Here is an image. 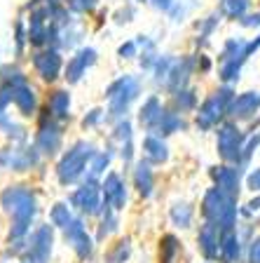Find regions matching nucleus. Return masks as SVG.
Segmentation results:
<instances>
[{"mask_svg": "<svg viewBox=\"0 0 260 263\" xmlns=\"http://www.w3.org/2000/svg\"><path fill=\"white\" fill-rule=\"evenodd\" d=\"M234 197H230L225 191L221 188H211V191L204 195V202H202V214L209 223L218 226L221 233H230L237 226V207H234Z\"/></svg>", "mask_w": 260, "mask_h": 263, "instance_id": "obj_1", "label": "nucleus"}, {"mask_svg": "<svg viewBox=\"0 0 260 263\" xmlns=\"http://www.w3.org/2000/svg\"><path fill=\"white\" fill-rule=\"evenodd\" d=\"M98 151L89 141H77L73 143L68 151L64 153V158L56 164V176H59L61 186H73L82 176L87 174V164L94 160Z\"/></svg>", "mask_w": 260, "mask_h": 263, "instance_id": "obj_2", "label": "nucleus"}, {"mask_svg": "<svg viewBox=\"0 0 260 263\" xmlns=\"http://www.w3.org/2000/svg\"><path fill=\"white\" fill-rule=\"evenodd\" d=\"M138 92H141V85L131 76H122L115 82H110L108 89H106V97L110 101V108H108L110 118H119L122 120V115H127L131 101L138 97Z\"/></svg>", "mask_w": 260, "mask_h": 263, "instance_id": "obj_3", "label": "nucleus"}, {"mask_svg": "<svg viewBox=\"0 0 260 263\" xmlns=\"http://www.w3.org/2000/svg\"><path fill=\"white\" fill-rule=\"evenodd\" d=\"M232 87H223L218 89L213 97H209L204 104L199 106V113H197V127L199 129H211L221 122L223 115H228V108L232 104Z\"/></svg>", "mask_w": 260, "mask_h": 263, "instance_id": "obj_4", "label": "nucleus"}, {"mask_svg": "<svg viewBox=\"0 0 260 263\" xmlns=\"http://www.w3.org/2000/svg\"><path fill=\"white\" fill-rule=\"evenodd\" d=\"M218 153L225 162H242L244 160V134L237 125L225 122L218 127Z\"/></svg>", "mask_w": 260, "mask_h": 263, "instance_id": "obj_5", "label": "nucleus"}, {"mask_svg": "<svg viewBox=\"0 0 260 263\" xmlns=\"http://www.w3.org/2000/svg\"><path fill=\"white\" fill-rule=\"evenodd\" d=\"M52 245H54V226H40L31 233L26 242V261L28 263H49L52 256Z\"/></svg>", "mask_w": 260, "mask_h": 263, "instance_id": "obj_6", "label": "nucleus"}, {"mask_svg": "<svg viewBox=\"0 0 260 263\" xmlns=\"http://www.w3.org/2000/svg\"><path fill=\"white\" fill-rule=\"evenodd\" d=\"M35 146L43 155H56L61 151V129L56 125V118L52 115L49 106L45 108V113L40 115V132L35 137Z\"/></svg>", "mask_w": 260, "mask_h": 263, "instance_id": "obj_7", "label": "nucleus"}, {"mask_svg": "<svg viewBox=\"0 0 260 263\" xmlns=\"http://www.w3.org/2000/svg\"><path fill=\"white\" fill-rule=\"evenodd\" d=\"M71 204L75 209H80L82 214H87V216L101 214L103 212L101 186H98L96 181H92V179H85V183H82V186L71 195Z\"/></svg>", "mask_w": 260, "mask_h": 263, "instance_id": "obj_8", "label": "nucleus"}, {"mask_svg": "<svg viewBox=\"0 0 260 263\" xmlns=\"http://www.w3.org/2000/svg\"><path fill=\"white\" fill-rule=\"evenodd\" d=\"M40 162L38 146H24V148H5L0 151V167L12 172H26Z\"/></svg>", "mask_w": 260, "mask_h": 263, "instance_id": "obj_9", "label": "nucleus"}, {"mask_svg": "<svg viewBox=\"0 0 260 263\" xmlns=\"http://www.w3.org/2000/svg\"><path fill=\"white\" fill-rule=\"evenodd\" d=\"M101 193H103V207H113L115 212H122L127 204V186L122 176L117 172H108L106 179L101 183Z\"/></svg>", "mask_w": 260, "mask_h": 263, "instance_id": "obj_10", "label": "nucleus"}, {"mask_svg": "<svg viewBox=\"0 0 260 263\" xmlns=\"http://www.w3.org/2000/svg\"><path fill=\"white\" fill-rule=\"evenodd\" d=\"M64 237L66 242L73 247V252L77 254L80 258H89L94 252V242L92 237L87 235V228L82 223V219H73L68 228H64Z\"/></svg>", "mask_w": 260, "mask_h": 263, "instance_id": "obj_11", "label": "nucleus"}, {"mask_svg": "<svg viewBox=\"0 0 260 263\" xmlns=\"http://www.w3.org/2000/svg\"><path fill=\"white\" fill-rule=\"evenodd\" d=\"M33 66H35V71H38V76L43 78V80L54 82L56 78H59V73H61L64 61H61L59 49L49 47V49H45V52L33 54Z\"/></svg>", "mask_w": 260, "mask_h": 263, "instance_id": "obj_12", "label": "nucleus"}, {"mask_svg": "<svg viewBox=\"0 0 260 263\" xmlns=\"http://www.w3.org/2000/svg\"><path fill=\"white\" fill-rule=\"evenodd\" d=\"M35 193L26 186H7L5 191L0 193V204L7 214H14L16 209L28 207V204H35Z\"/></svg>", "mask_w": 260, "mask_h": 263, "instance_id": "obj_13", "label": "nucleus"}, {"mask_svg": "<svg viewBox=\"0 0 260 263\" xmlns=\"http://www.w3.org/2000/svg\"><path fill=\"white\" fill-rule=\"evenodd\" d=\"M49 7H38L31 12V22H28V43L33 47H43L47 45V33H49Z\"/></svg>", "mask_w": 260, "mask_h": 263, "instance_id": "obj_14", "label": "nucleus"}, {"mask_svg": "<svg viewBox=\"0 0 260 263\" xmlns=\"http://www.w3.org/2000/svg\"><path fill=\"white\" fill-rule=\"evenodd\" d=\"M94 64H96V49L82 47L75 57H71V61H68V66H66V76L64 78L71 82V85H75V82H80V78L85 76L87 68L94 66Z\"/></svg>", "mask_w": 260, "mask_h": 263, "instance_id": "obj_15", "label": "nucleus"}, {"mask_svg": "<svg viewBox=\"0 0 260 263\" xmlns=\"http://www.w3.org/2000/svg\"><path fill=\"white\" fill-rule=\"evenodd\" d=\"M258 110H260V92H244L232 99L228 115H232L237 120H249Z\"/></svg>", "mask_w": 260, "mask_h": 263, "instance_id": "obj_16", "label": "nucleus"}, {"mask_svg": "<svg viewBox=\"0 0 260 263\" xmlns=\"http://www.w3.org/2000/svg\"><path fill=\"white\" fill-rule=\"evenodd\" d=\"M221 235H223L221 228L209 223V221L199 228V237H197V240H199V249L209 261H216V258L221 256Z\"/></svg>", "mask_w": 260, "mask_h": 263, "instance_id": "obj_17", "label": "nucleus"}, {"mask_svg": "<svg viewBox=\"0 0 260 263\" xmlns=\"http://www.w3.org/2000/svg\"><path fill=\"white\" fill-rule=\"evenodd\" d=\"M211 176L216 179V186L221 188V191H225L230 197L237 200V195H239V176H242L239 167H213Z\"/></svg>", "mask_w": 260, "mask_h": 263, "instance_id": "obj_18", "label": "nucleus"}, {"mask_svg": "<svg viewBox=\"0 0 260 263\" xmlns=\"http://www.w3.org/2000/svg\"><path fill=\"white\" fill-rule=\"evenodd\" d=\"M192 68H195V61L190 59V57L176 59V61H173V66H171V73H169V78H167V87L171 89V92L185 89V85H188V78H190V73H192Z\"/></svg>", "mask_w": 260, "mask_h": 263, "instance_id": "obj_19", "label": "nucleus"}, {"mask_svg": "<svg viewBox=\"0 0 260 263\" xmlns=\"http://www.w3.org/2000/svg\"><path fill=\"white\" fill-rule=\"evenodd\" d=\"M134 188L138 191L141 197L152 195V188H155V174H152L148 160H138V162L134 164Z\"/></svg>", "mask_w": 260, "mask_h": 263, "instance_id": "obj_20", "label": "nucleus"}, {"mask_svg": "<svg viewBox=\"0 0 260 263\" xmlns=\"http://www.w3.org/2000/svg\"><path fill=\"white\" fill-rule=\"evenodd\" d=\"M12 101H14V106L19 108V113L22 115H26V118L35 115V108H38V97H35V92H33V87L28 85V82L16 85Z\"/></svg>", "mask_w": 260, "mask_h": 263, "instance_id": "obj_21", "label": "nucleus"}, {"mask_svg": "<svg viewBox=\"0 0 260 263\" xmlns=\"http://www.w3.org/2000/svg\"><path fill=\"white\" fill-rule=\"evenodd\" d=\"M183 127H185V122L178 113H173V110H169V108H162V113H159V118L155 120V125L150 127V132L157 134V137H169V134L183 129Z\"/></svg>", "mask_w": 260, "mask_h": 263, "instance_id": "obj_22", "label": "nucleus"}, {"mask_svg": "<svg viewBox=\"0 0 260 263\" xmlns=\"http://www.w3.org/2000/svg\"><path fill=\"white\" fill-rule=\"evenodd\" d=\"M143 155H146L148 162L162 164V162L169 160V148H167V143L162 141V137H157V134H148V137L143 139Z\"/></svg>", "mask_w": 260, "mask_h": 263, "instance_id": "obj_23", "label": "nucleus"}, {"mask_svg": "<svg viewBox=\"0 0 260 263\" xmlns=\"http://www.w3.org/2000/svg\"><path fill=\"white\" fill-rule=\"evenodd\" d=\"M239 254H242V240L234 230L230 233H223L221 235V258L223 263H237Z\"/></svg>", "mask_w": 260, "mask_h": 263, "instance_id": "obj_24", "label": "nucleus"}, {"mask_svg": "<svg viewBox=\"0 0 260 263\" xmlns=\"http://www.w3.org/2000/svg\"><path fill=\"white\" fill-rule=\"evenodd\" d=\"M159 113H162V104H159V99L157 97H148L146 101H143L141 110H138V122L150 132V127L155 125V120L159 118Z\"/></svg>", "mask_w": 260, "mask_h": 263, "instance_id": "obj_25", "label": "nucleus"}, {"mask_svg": "<svg viewBox=\"0 0 260 263\" xmlns=\"http://www.w3.org/2000/svg\"><path fill=\"white\" fill-rule=\"evenodd\" d=\"M68 108H71V94L66 89H59V92L52 94L49 99V110L54 115L56 120H68Z\"/></svg>", "mask_w": 260, "mask_h": 263, "instance_id": "obj_26", "label": "nucleus"}, {"mask_svg": "<svg viewBox=\"0 0 260 263\" xmlns=\"http://www.w3.org/2000/svg\"><path fill=\"white\" fill-rule=\"evenodd\" d=\"M110 160H113V151H98L96 155H94V160L89 162V172H87V179H92V181H96L98 176L103 174V172L108 170V164H110Z\"/></svg>", "mask_w": 260, "mask_h": 263, "instance_id": "obj_27", "label": "nucleus"}, {"mask_svg": "<svg viewBox=\"0 0 260 263\" xmlns=\"http://www.w3.org/2000/svg\"><path fill=\"white\" fill-rule=\"evenodd\" d=\"M49 221H52V226L54 228H68L73 221V214H71V207L66 202H56L54 207H52V212H49Z\"/></svg>", "mask_w": 260, "mask_h": 263, "instance_id": "obj_28", "label": "nucleus"}, {"mask_svg": "<svg viewBox=\"0 0 260 263\" xmlns=\"http://www.w3.org/2000/svg\"><path fill=\"white\" fill-rule=\"evenodd\" d=\"M178 249H181L178 237L176 235H164L162 242H159V263H173Z\"/></svg>", "mask_w": 260, "mask_h": 263, "instance_id": "obj_29", "label": "nucleus"}, {"mask_svg": "<svg viewBox=\"0 0 260 263\" xmlns=\"http://www.w3.org/2000/svg\"><path fill=\"white\" fill-rule=\"evenodd\" d=\"M169 214H171L173 226H178V228H188L192 223V207L188 202H176Z\"/></svg>", "mask_w": 260, "mask_h": 263, "instance_id": "obj_30", "label": "nucleus"}, {"mask_svg": "<svg viewBox=\"0 0 260 263\" xmlns=\"http://www.w3.org/2000/svg\"><path fill=\"white\" fill-rule=\"evenodd\" d=\"M249 5H251V0H223L221 12L225 16H230V19H244Z\"/></svg>", "mask_w": 260, "mask_h": 263, "instance_id": "obj_31", "label": "nucleus"}, {"mask_svg": "<svg viewBox=\"0 0 260 263\" xmlns=\"http://www.w3.org/2000/svg\"><path fill=\"white\" fill-rule=\"evenodd\" d=\"M117 212L113 207H103V221H101V228H98V240H103L106 235L115 233L117 230Z\"/></svg>", "mask_w": 260, "mask_h": 263, "instance_id": "obj_32", "label": "nucleus"}, {"mask_svg": "<svg viewBox=\"0 0 260 263\" xmlns=\"http://www.w3.org/2000/svg\"><path fill=\"white\" fill-rule=\"evenodd\" d=\"M129 254H131V240L125 237V240H119L117 245L110 249L108 256H106V261L108 263H125L127 258H129Z\"/></svg>", "mask_w": 260, "mask_h": 263, "instance_id": "obj_33", "label": "nucleus"}, {"mask_svg": "<svg viewBox=\"0 0 260 263\" xmlns=\"http://www.w3.org/2000/svg\"><path fill=\"white\" fill-rule=\"evenodd\" d=\"M246 59H230V61H223V68H221V80L223 82H234L239 78V71H242V64Z\"/></svg>", "mask_w": 260, "mask_h": 263, "instance_id": "obj_34", "label": "nucleus"}, {"mask_svg": "<svg viewBox=\"0 0 260 263\" xmlns=\"http://www.w3.org/2000/svg\"><path fill=\"white\" fill-rule=\"evenodd\" d=\"M173 61L176 59H171V57H159L157 59L155 68H152V73H155V82H157V85H162V82L167 85V78H169V73H171Z\"/></svg>", "mask_w": 260, "mask_h": 263, "instance_id": "obj_35", "label": "nucleus"}, {"mask_svg": "<svg viewBox=\"0 0 260 263\" xmlns=\"http://www.w3.org/2000/svg\"><path fill=\"white\" fill-rule=\"evenodd\" d=\"M173 101L181 110H192L197 104V97L192 89H178V92H173Z\"/></svg>", "mask_w": 260, "mask_h": 263, "instance_id": "obj_36", "label": "nucleus"}, {"mask_svg": "<svg viewBox=\"0 0 260 263\" xmlns=\"http://www.w3.org/2000/svg\"><path fill=\"white\" fill-rule=\"evenodd\" d=\"M113 139H117L119 143H127V141H134V134H131V122L129 120H119L115 125L113 132Z\"/></svg>", "mask_w": 260, "mask_h": 263, "instance_id": "obj_37", "label": "nucleus"}, {"mask_svg": "<svg viewBox=\"0 0 260 263\" xmlns=\"http://www.w3.org/2000/svg\"><path fill=\"white\" fill-rule=\"evenodd\" d=\"M218 22H221V14H211L209 19H206L204 24H202V33H199V43H206V38L213 33V28L218 26Z\"/></svg>", "mask_w": 260, "mask_h": 263, "instance_id": "obj_38", "label": "nucleus"}, {"mask_svg": "<svg viewBox=\"0 0 260 263\" xmlns=\"http://www.w3.org/2000/svg\"><path fill=\"white\" fill-rule=\"evenodd\" d=\"M117 54L122 57V59H134V57L138 54V43H136V40H127V43H122L119 49H117Z\"/></svg>", "mask_w": 260, "mask_h": 263, "instance_id": "obj_39", "label": "nucleus"}, {"mask_svg": "<svg viewBox=\"0 0 260 263\" xmlns=\"http://www.w3.org/2000/svg\"><path fill=\"white\" fill-rule=\"evenodd\" d=\"M73 12H92L98 5V0H68Z\"/></svg>", "mask_w": 260, "mask_h": 263, "instance_id": "obj_40", "label": "nucleus"}, {"mask_svg": "<svg viewBox=\"0 0 260 263\" xmlns=\"http://www.w3.org/2000/svg\"><path fill=\"white\" fill-rule=\"evenodd\" d=\"M103 120V110L101 108H94V110H89V113L82 118V127H94V125H98V122Z\"/></svg>", "mask_w": 260, "mask_h": 263, "instance_id": "obj_41", "label": "nucleus"}, {"mask_svg": "<svg viewBox=\"0 0 260 263\" xmlns=\"http://www.w3.org/2000/svg\"><path fill=\"white\" fill-rule=\"evenodd\" d=\"M26 40H28V31L24 28V22H16V52H19V54L24 52Z\"/></svg>", "mask_w": 260, "mask_h": 263, "instance_id": "obj_42", "label": "nucleus"}, {"mask_svg": "<svg viewBox=\"0 0 260 263\" xmlns=\"http://www.w3.org/2000/svg\"><path fill=\"white\" fill-rule=\"evenodd\" d=\"M246 186H249L253 193H260V167H258V170H253L249 176H246Z\"/></svg>", "mask_w": 260, "mask_h": 263, "instance_id": "obj_43", "label": "nucleus"}, {"mask_svg": "<svg viewBox=\"0 0 260 263\" xmlns=\"http://www.w3.org/2000/svg\"><path fill=\"white\" fill-rule=\"evenodd\" d=\"M249 263H260V237L249 245Z\"/></svg>", "mask_w": 260, "mask_h": 263, "instance_id": "obj_44", "label": "nucleus"}, {"mask_svg": "<svg viewBox=\"0 0 260 263\" xmlns=\"http://www.w3.org/2000/svg\"><path fill=\"white\" fill-rule=\"evenodd\" d=\"M7 134H10V137H14V139H19V141H24V139H26V134H24V127L14 125V122H10V125H7Z\"/></svg>", "mask_w": 260, "mask_h": 263, "instance_id": "obj_45", "label": "nucleus"}, {"mask_svg": "<svg viewBox=\"0 0 260 263\" xmlns=\"http://www.w3.org/2000/svg\"><path fill=\"white\" fill-rule=\"evenodd\" d=\"M131 158H134V141L122 143V160H125V162H131Z\"/></svg>", "mask_w": 260, "mask_h": 263, "instance_id": "obj_46", "label": "nucleus"}, {"mask_svg": "<svg viewBox=\"0 0 260 263\" xmlns=\"http://www.w3.org/2000/svg\"><path fill=\"white\" fill-rule=\"evenodd\" d=\"M150 5H155L157 10H164V12H171L173 7V0H148Z\"/></svg>", "mask_w": 260, "mask_h": 263, "instance_id": "obj_47", "label": "nucleus"}, {"mask_svg": "<svg viewBox=\"0 0 260 263\" xmlns=\"http://www.w3.org/2000/svg\"><path fill=\"white\" fill-rule=\"evenodd\" d=\"M242 26H246V28H251V26H260V12H258V14H249V16H244V19H242Z\"/></svg>", "mask_w": 260, "mask_h": 263, "instance_id": "obj_48", "label": "nucleus"}, {"mask_svg": "<svg viewBox=\"0 0 260 263\" xmlns=\"http://www.w3.org/2000/svg\"><path fill=\"white\" fill-rule=\"evenodd\" d=\"M134 7H127V10L117 12V24H125V22H131V16H134Z\"/></svg>", "mask_w": 260, "mask_h": 263, "instance_id": "obj_49", "label": "nucleus"}, {"mask_svg": "<svg viewBox=\"0 0 260 263\" xmlns=\"http://www.w3.org/2000/svg\"><path fill=\"white\" fill-rule=\"evenodd\" d=\"M246 207H249V209H246V214H253V212H260V195H255V197H253V200H251V202H249V204H246Z\"/></svg>", "mask_w": 260, "mask_h": 263, "instance_id": "obj_50", "label": "nucleus"}]
</instances>
